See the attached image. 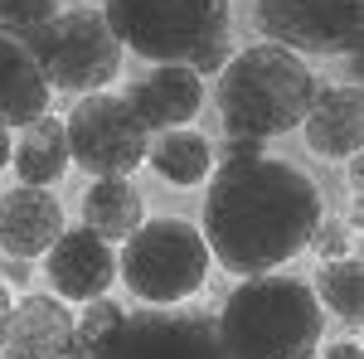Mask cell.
I'll return each mask as SVG.
<instances>
[{
    "mask_svg": "<svg viewBox=\"0 0 364 359\" xmlns=\"http://www.w3.org/2000/svg\"><path fill=\"white\" fill-rule=\"evenodd\" d=\"M122 321H127V311H122L117 301H107V296L83 301V316H73V335H68L63 359H87L92 350H102V345L117 335V326H122Z\"/></svg>",
    "mask_w": 364,
    "mask_h": 359,
    "instance_id": "20",
    "label": "cell"
},
{
    "mask_svg": "<svg viewBox=\"0 0 364 359\" xmlns=\"http://www.w3.org/2000/svg\"><path fill=\"white\" fill-rule=\"evenodd\" d=\"M228 58H233V39H228V34H214L199 54H190V73H195V78H219Z\"/></svg>",
    "mask_w": 364,
    "mask_h": 359,
    "instance_id": "22",
    "label": "cell"
},
{
    "mask_svg": "<svg viewBox=\"0 0 364 359\" xmlns=\"http://www.w3.org/2000/svg\"><path fill=\"white\" fill-rule=\"evenodd\" d=\"M345 243H350V233H345V223H336V219H321L316 223V233H311V243L306 248H316L326 262L331 257H345Z\"/></svg>",
    "mask_w": 364,
    "mask_h": 359,
    "instance_id": "23",
    "label": "cell"
},
{
    "mask_svg": "<svg viewBox=\"0 0 364 359\" xmlns=\"http://www.w3.org/2000/svg\"><path fill=\"white\" fill-rule=\"evenodd\" d=\"M63 233V204L44 185H15L0 194V248L10 257H44Z\"/></svg>",
    "mask_w": 364,
    "mask_h": 359,
    "instance_id": "13",
    "label": "cell"
},
{
    "mask_svg": "<svg viewBox=\"0 0 364 359\" xmlns=\"http://www.w3.org/2000/svg\"><path fill=\"white\" fill-rule=\"evenodd\" d=\"M44 277H49L54 296H63V301L107 296V286L117 282V252L92 228H63L54 248L44 252Z\"/></svg>",
    "mask_w": 364,
    "mask_h": 359,
    "instance_id": "10",
    "label": "cell"
},
{
    "mask_svg": "<svg viewBox=\"0 0 364 359\" xmlns=\"http://www.w3.org/2000/svg\"><path fill=\"white\" fill-rule=\"evenodd\" d=\"M257 156H267V141H262V136L228 132L224 146H219V166H233V161H257Z\"/></svg>",
    "mask_w": 364,
    "mask_h": 359,
    "instance_id": "24",
    "label": "cell"
},
{
    "mask_svg": "<svg viewBox=\"0 0 364 359\" xmlns=\"http://www.w3.org/2000/svg\"><path fill=\"white\" fill-rule=\"evenodd\" d=\"M73 311L63 296H20L0 321V359H63Z\"/></svg>",
    "mask_w": 364,
    "mask_h": 359,
    "instance_id": "11",
    "label": "cell"
},
{
    "mask_svg": "<svg viewBox=\"0 0 364 359\" xmlns=\"http://www.w3.org/2000/svg\"><path fill=\"white\" fill-rule=\"evenodd\" d=\"M209 243L185 219H151L122 243L117 277L146 306H185L209 277Z\"/></svg>",
    "mask_w": 364,
    "mask_h": 359,
    "instance_id": "4",
    "label": "cell"
},
{
    "mask_svg": "<svg viewBox=\"0 0 364 359\" xmlns=\"http://www.w3.org/2000/svg\"><path fill=\"white\" fill-rule=\"evenodd\" d=\"M58 15V0H0V29L10 34H34Z\"/></svg>",
    "mask_w": 364,
    "mask_h": 359,
    "instance_id": "21",
    "label": "cell"
},
{
    "mask_svg": "<svg viewBox=\"0 0 364 359\" xmlns=\"http://www.w3.org/2000/svg\"><path fill=\"white\" fill-rule=\"evenodd\" d=\"M10 146H15V136H10V127L0 122V170L10 166Z\"/></svg>",
    "mask_w": 364,
    "mask_h": 359,
    "instance_id": "28",
    "label": "cell"
},
{
    "mask_svg": "<svg viewBox=\"0 0 364 359\" xmlns=\"http://www.w3.org/2000/svg\"><path fill=\"white\" fill-rule=\"evenodd\" d=\"M29 277H34V262H29V257H5V262H0V282H5V286H25L29 291Z\"/></svg>",
    "mask_w": 364,
    "mask_h": 359,
    "instance_id": "25",
    "label": "cell"
},
{
    "mask_svg": "<svg viewBox=\"0 0 364 359\" xmlns=\"http://www.w3.org/2000/svg\"><path fill=\"white\" fill-rule=\"evenodd\" d=\"M321 359H364V350L355 345V340H340V345H331V350H316Z\"/></svg>",
    "mask_w": 364,
    "mask_h": 359,
    "instance_id": "27",
    "label": "cell"
},
{
    "mask_svg": "<svg viewBox=\"0 0 364 359\" xmlns=\"http://www.w3.org/2000/svg\"><path fill=\"white\" fill-rule=\"evenodd\" d=\"M49 78L29 49L25 34L0 29V122L5 127H29L49 112Z\"/></svg>",
    "mask_w": 364,
    "mask_h": 359,
    "instance_id": "15",
    "label": "cell"
},
{
    "mask_svg": "<svg viewBox=\"0 0 364 359\" xmlns=\"http://www.w3.org/2000/svg\"><path fill=\"white\" fill-rule=\"evenodd\" d=\"M340 73H345V83H350V87H360V73H364V58H360V49L340 54Z\"/></svg>",
    "mask_w": 364,
    "mask_h": 359,
    "instance_id": "26",
    "label": "cell"
},
{
    "mask_svg": "<svg viewBox=\"0 0 364 359\" xmlns=\"http://www.w3.org/2000/svg\"><path fill=\"white\" fill-rule=\"evenodd\" d=\"M301 127H306V146L316 151V156H326V161H350V156L360 151V136H364V97H360V87H350V83L316 87V97H311Z\"/></svg>",
    "mask_w": 364,
    "mask_h": 359,
    "instance_id": "14",
    "label": "cell"
},
{
    "mask_svg": "<svg viewBox=\"0 0 364 359\" xmlns=\"http://www.w3.org/2000/svg\"><path fill=\"white\" fill-rule=\"evenodd\" d=\"M311 291H316L321 311L340 316L345 326H360V311H364V267H360V257H331V262H321Z\"/></svg>",
    "mask_w": 364,
    "mask_h": 359,
    "instance_id": "19",
    "label": "cell"
},
{
    "mask_svg": "<svg viewBox=\"0 0 364 359\" xmlns=\"http://www.w3.org/2000/svg\"><path fill=\"white\" fill-rule=\"evenodd\" d=\"M326 219L321 190L291 161H233L219 166L204 194V243L209 257L233 277L277 272L287 257L306 252L316 223Z\"/></svg>",
    "mask_w": 364,
    "mask_h": 359,
    "instance_id": "1",
    "label": "cell"
},
{
    "mask_svg": "<svg viewBox=\"0 0 364 359\" xmlns=\"http://www.w3.org/2000/svg\"><path fill=\"white\" fill-rule=\"evenodd\" d=\"M68 136V161L83 166L87 175L107 180V175H132L146 161L151 132L141 127V117L122 92H87L63 122Z\"/></svg>",
    "mask_w": 364,
    "mask_h": 359,
    "instance_id": "7",
    "label": "cell"
},
{
    "mask_svg": "<svg viewBox=\"0 0 364 359\" xmlns=\"http://www.w3.org/2000/svg\"><path fill=\"white\" fill-rule=\"evenodd\" d=\"M257 29L291 54L360 49V0H257Z\"/></svg>",
    "mask_w": 364,
    "mask_h": 359,
    "instance_id": "9",
    "label": "cell"
},
{
    "mask_svg": "<svg viewBox=\"0 0 364 359\" xmlns=\"http://www.w3.org/2000/svg\"><path fill=\"white\" fill-rule=\"evenodd\" d=\"M316 73L301 54L282 49V44H248L224 63L219 73V117L228 132L243 136H282L296 132L316 97Z\"/></svg>",
    "mask_w": 364,
    "mask_h": 359,
    "instance_id": "3",
    "label": "cell"
},
{
    "mask_svg": "<svg viewBox=\"0 0 364 359\" xmlns=\"http://www.w3.org/2000/svg\"><path fill=\"white\" fill-rule=\"evenodd\" d=\"M214 326L238 359H316L326 311L311 282L287 272H257L228 291Z\"/></svg>",
    "mask_w": 364,
    "mask_h": 359,
    "instance_id": "2",
    "label": "cell"
},
{
    "mask_svg": "<svg viewBox=\"0 0 364 359\" xmlns=\"http://www.w3.org/2000/svg\"><path fill=\"white\" fill-rule=\"evenodd\" d=\"M122 49L156 63H190L214 34H228V0H102Z\"/></svg>",
    "mask_w": 364,
    "mask_h": 359,
    "instance_id": "5",
    "label": "cell"
},
{
    "mask_svg": "<svg viewBox=\"0 0 364 359\" xmlns=\"http://www.w3.org/2000/svg\"><path fill=\"white\" fill-rule=\"evenodd\" d=\"M10 301H15V296H10V286H5V282H0V321H5V316H10Z\"/></svg>",
    "mask_w": 364,
    "mask_h": 359,
    "instance_id": "29",
    "label": "cell"
},
{
    "mask_svg": "<svg viewBox=\"0 0 364 359\" xmlns=\"http://www.w3.org/2000/svg\"><path fill=\"white\" fill-rule=\"evenodd\" d=\"M10 166L15 175L25 180V185H54L63 166H68V136H63V122L58 117H39V122H29L20 127V141L10 146Z\"/></svg>",
    "mask_w": 364,
    "mask_h": 359,
    "instance_id": "18",
    "label": "cell"
},
{
    "mask_svg": "<svg viewBox=\"0 0 364 359\" xmlns=\"http://www.w3.org/2000/svg\"><path fill=\"white\" fill-rule=\"evenodd\" d=\"M122 97L132 102V112L141 117L146 132H170V127H190L199 117V107H204V83L190 73V63H156Z\"/></svg>",
    "mask_w": 364,
    "mask_h": 359,
    "instance_id": "12",
    "label": "cell"
},
{
    "mask_svg": "<svg viewBox=\"0 0 364 359\" xmlns=\"http://www.w3.org/2000/svg\"><path fill=\"white\" fill-rule=\"evenodd\" d=\"M87 359H238L219 340V326L209 311L190 306H146L127 316L117 335L92 350Z\"/></svg>",
    "mask_w": 364,
    "mask_h": 359,
    "instance_id": "8",
    "label": "cell"
},
{
    "mask_svg": "<svg viewBox=\"0 0 364 359\" xmlns=\"http://www.w3.org/2000/svg\"><path fill=\"white\" fill-rule=\"evenodd\" d=\"M146 161L156 166V175L166 185H204L209 170H214V146L190 132V127H170V132H151V146H146Z\"/></svg>",
    "mask_w": 364,
    "mask_h": 359,
    "instance_id": "17",
    "label": "cell"
},
{
    "mask_svg": "<svg viewBox=\"0 0 364 359\" xmlns=\"http://www.w3.org/2000/svg\"><path fill=\"white\" fill-rule=\"evenodd\" d=\"M146 223V209H141V194L132 180L122 175H107V180H92L83 194V228L102 233L107 243H127Z\"/></svg>",
    "mask_w": 364,
    "mask_h": 359,
    "instance_id": "16",
    "label": "cell"
},
{
    "mask_svg": "<svg viewBox=\"0 0 364 359\" xmlns=\"http://www.w3.org/2000/svg\"><path fill=\"white\" fill-rule=\"evenodd\" d=\"M29 49L58 92H107V83L122 73V44L112 25L102 20V10L87 5L58 10L44 29L29 34Z\"/></svg>",
    "mask_w": 364,
    "mask_h": 359,
    "instance_id": "6",
    "label": "cell"
}]
</instances>
